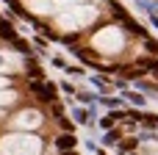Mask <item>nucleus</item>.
Here are the masks:
<instances>
[{
	"label": "nucleus",
	"mask_w": 158,
	"mask_h": 155,
	"mask_svg": "<svg viewBox=\"0 0 158 155\" xmlns=\"http://www.w3.org/2000/svg\"><path fill=\"white\" fill-rule=\"evenodd\" d=\"M0 155H42V141L36 136L11 133L0 141Z\"/></svg>",
	"instance_id": "nucleus-1"
},
{
	"label": "nucleus",
	"mask_w": 158,
	"mask_h": 155,
	"mask_svg": "<svg viewBox=\"0 0 158 155\" xmlns=\"http://www.w3.org/2000/svg\"><path fill=\"white\" fill-rule=\"evenodd\" d=\"M92 44L100 50V53H117L119 47H122V33L117 31V28H106V31H100L94 39H92Z\"/></svg>",
	"instance_id": "nucleus-2"
},
{
	"label": "nucleus",
	"mask_w": 158,
	"mask_h": 155,
	"mask_svg": "<svg viewBox=\"0 0 158 155\" xmlns=\"http://www.w3.org/2000/svg\"><path fill=\"white\" fill-rule=\"evenodd\" d=\"M14 125L19 128V130H33V128H39L42 125V114L39 111H22V114H17V119H14Z\"/></svg>",
	"instance_id": "nucleus-3"
},
{
	"label": "nucleus",
	"mask_w": 158,
	"mask_h": 155,
	"mask_svg": "<svg viewBox=\"0 0 158 155\" xmlns=\"http://www.w3.org/2000/svg\"><path fill=\"white\" fill-rule=\"evenodd\" d=\"M28 8H33L36 14H47L50 11V3L47 0H28Z\"/></svg>",
	"instance_id": "nucleus-4"
},
{
	"label": "nucleus",
	"mask_w": 158,
	"mask_h": 155,
	"mask_svg": "<svg viewBox=\"0 0 158 155\" xmlns=\"http://www.w3.org/2000/svg\"><path fill=\"white\" fill-rule=\"evenodd\" d=\"M14 103H17L14 92H0V105H14Z\"/></svg>",
	"instance_id": "nucleus-5"
},
{
	"label": "nucleus",
	"mask_w": 158,
	"mask_h": 155,
	"mask_svg": "<svg viewBox=\"0 0 158 155\" xmlns=\"http://www.w3.org/2000/svg\"><path fill=\"white\" fill-rule=\"evenodd\" d=\"M72 144H75L72 136H61V139H58V147H61V150H67V147H72Z\"/></svg>",
	"instance_id": "nucleus-6"
},
{
	"label": "nucleus",
	"mask_w": 158,
	"mask_h": 155,
	"mask_svg": "<svg viewBox=\"0 0 158 155\" xmlns=\"http://www.w3.org/2000/svg\"><path fill=\"white\" fill-rule=\"evenodd\" d=\"M3 86H8V80H6V78H0V89H3Z\"/></svg>",
	"instance_id": "nucleus-7"
},
{
	"label": "nucleus",
	"mask_w": 158,
	"mask_h": 155,
	"mask_svg": "<svg viewBox=\"0 0 158 155\" xmlns=\"http://www.w3.org/2000/svg\"><path fill=\"white\" fill-rule=\"evenodd\" d=\"M0 116H3V111H0Z\"/></svg>",
	"instance_id": "nucleus-8"
}]
</instances>
